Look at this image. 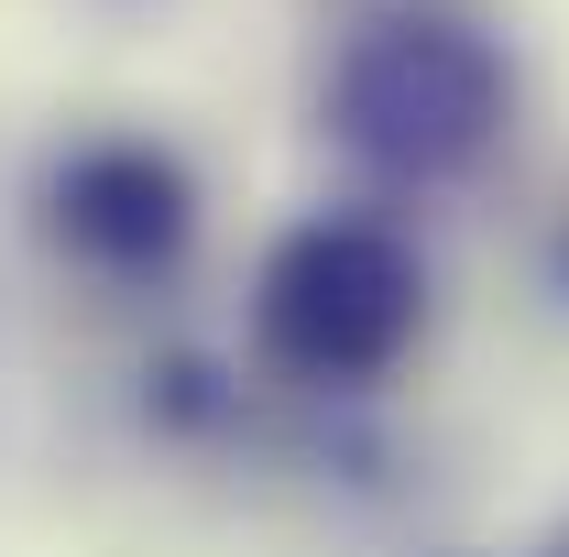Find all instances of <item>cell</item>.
I'll return each mask as SVG.
<instances>
[{
	"mask_svg": "<svg viewBox=\"0 0 569 557\" xmlns=\"http://www.w3.org/2000/svg\"><path fill=\"white\" fill-rule=\"evenodd\" d=\"M503 55L471 33V22H438V11H406V22H372L351 55H340V88H329V121L372 175H460L482 142L503 132Z\"/></svg>",
	"mask_w": 569,
	"mask_h": 557,
	"instance_id": "6da1fadb",
	"label": "cell"
},
{
	"mask_svg": "<svg viewBox=\"0 0 569 557\" xmlns=\"http://www.w3.org/2000/svg\"><path fill=\"white\" fill-rule=\"evenodd\" d=\"M417 317H427V274L372 219L284 230L263 284H252V328H263V350L296 383H372V372H395Z\"/></svg>",
	"mask_w": 569,
	"mask_h": 557,
	"instance_id": "7a4b0ae2",
	"label": "cell"
},
{
	"mask_svg": "<svg viewBox=\"0 0 569 557\" xmlns=\"http://www.w3.org/2000/svg\"><path fill=\"white\" fill-rule=\"evenodd\" d=\"M198 230V186L153 142H88L56 175V241L88 252L99 274H164Z\"/></svg>",
	"mask_w": 569,
	"mask_h": 557,
	"instance_id": "3957f363",
	"label": "cell"
}]
</instances>
